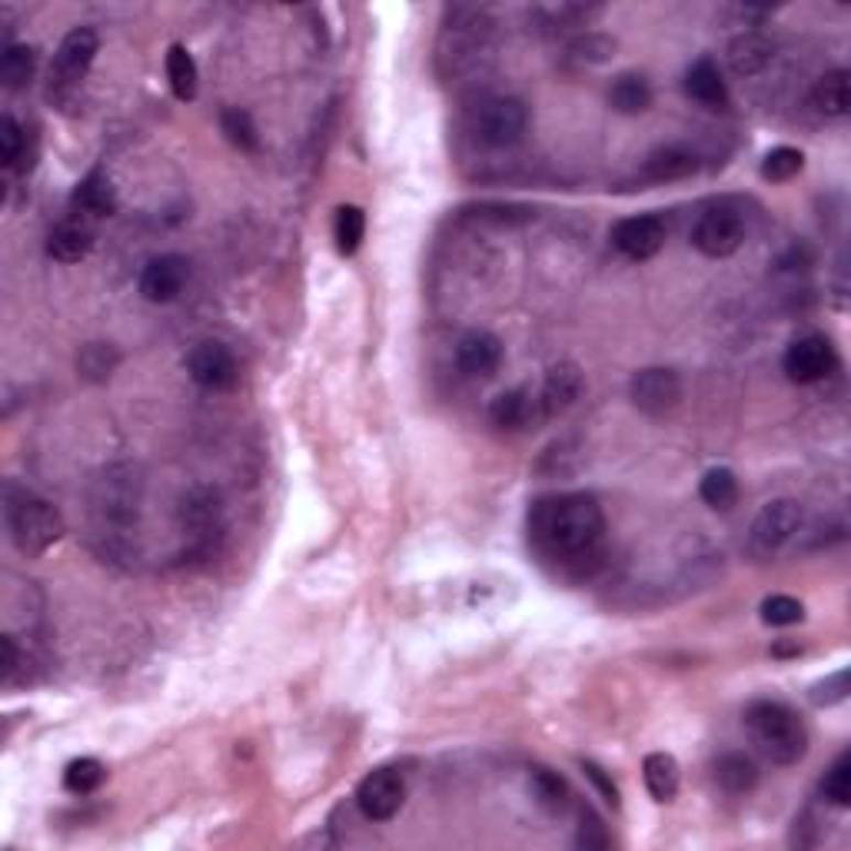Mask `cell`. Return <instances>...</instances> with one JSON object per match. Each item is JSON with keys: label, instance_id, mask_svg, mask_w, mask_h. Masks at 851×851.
I'll return each instance as SVG.
<instances>
[{"label": "cell", "instance_id": "1", "mask_svg": "<svg viewBox=\"0 0 851 851\" xmlns=\"http://www.w3.org/2000/svg\"><path fill=\"white\" fill-rule=\"evenodd\" d=\"M530 539L539 556L582 576L596 566L605 543V513L592 492L543 495L530 509Z\"/></svg>", "mask_w": 851, "mask_h": 851}, {"label": "cell", "instance_id": "2", "mask_svg": "<svg viewBox=\"0 0 851 851\" xmlns=\"http://www.w3.org/2000/svg\"><path fill=\"white\" fill-rule=\"evenodd\" d=\"M4 523L14 549L24 556H44L64 536V520L57 509L14 479L4 482Z\"/></svg>", "mask_w": 851, "mask_h": 851}, {"label": "cell", "instance_id": "3", "mask_svg": "<svg viewBox=\"0 0 851 851\" xmlns=\"http://www.w3.org/2000/svg\"><path fill=\"white\" fill-rule=\"evenodd\" d=\"M745 729L772 765H798L808 752V729L785 702L755 699L745 709Z\"/></svg>", "mask_w": 851, "mask_h": 851}, {"label": "cell", "instance_id": "4", "mask_svg": "<svg viewBox=\"0 0 851 851\" xmlns=\"http://www.w3.org/2000/svg\"><path fill=\"white\" fill-rule=\"evenodd\" d=\"M137 505L140 479L130 466H110L90 492L94 523L103 530L100 536H123V530H130V523L137 520Z\"/></svg>", "mask_w": 851, "mask_h": 851}, {"label": "cell", "instance_id": "5", "mask_svg": "<svg viewBox=\"0 0 851 851\" xmlns=\"http://www.w3.org/2000/svg\"><path fill=\"white\" fill-rule=\"evenodd\" d=\"M97 51H100V37L94 28L67 31V37L61 41L54 64H51V80H47L51 103H67L80 90L84 77L90 74V67L97 61Z\"/></svg>", "mask_w": 851, "mask_h": 851}, {"label": "cell", "instance_id": "6", "mask_svg": "<svg viewBox=\"0 0 851 851\" xmlns=\"http://www.w3.org/2000/svg\"><path fill=\"white\" fill-rule=\"evenodd\" d=\"M530 130V107L520 97H485L472 110V133L485 146H516Z\"/></svg>", "mask_w": 851, "mask_h": 851}, {"label": "cell", "instance_id": "7", "mask_svg": "<svg viewBox=\"0 0 851 851\" xmlns=\"http://www.w3.org/2000/svg\"><path fill=\"white\" fill-rule=\"evenodd\" d=\"M838 367V353L831 347V339L821 332H805L798 339H792L785 357H782V370L792 383H818L825 380L831 370Z\"/></svg>", "mask_w": 851, "mask_h": 851}, {"label": "cell", "instance_id": "8", "mask_svg": "<svg viewBox=\"0 0 851 851\" xmlns=\"http://www.w3.org/2000/svg\"><path fill=\"white\" fill-rule=\"evenodd\" d=\"M805 523V509L795 499H772L752 523V546L759 553H778L788 546Z\"/></svg>", "mask_w": 851, "mask_h": 851}, {"label": "cell", "instance_id": "9", "mask_svg": "<svg viewBox=\"0 0 851 851\" xmlns=\"http://www.w3.org/2000/svg\"><path fill=\"white\" fill-rule=\"evenodd\" d=\"M742 240H745V220L729 207H716L702 214L692 227V247L712 260L732 257L742 247Z\"/></svg>", "mask_w": 851, "mask_h": 851}, {"label": "cell", "instance_id": "10", "mask_svg": "<svg viewBox=\"0 0 851 851\" xmlns=\"http://www.w3.org/2000/svg\"><path fill=\"white\" fill-rule=\"evenodd\" d=\"M187 373L197 386L210 390V393H223L233 390L240 380V367L237 357L230 353V347L217 343V339H204L197 343L187 357Z\"/></svg>", "mask_w": 851, "mask_h": 851}, {"label": "cell", "instance_id": "11", "mask_svg": "<svg viewBox=\"0 0 851 851\" xmlns=\"http://www.w3.org/2000/svg\"><path fill=\"white\" fill-rule=\"evenodd\" d=\"M629 396H632L635 410H642L645 416H665L668 410L678 406V400H683V380H678L675 370L648 367L632 377Z\"/></svg>", "mask_w": 851, "mask_h": 851}, {"label": "cell", "instance_id": "12", "mask_svg": "<svg viewBox=\"0 0 851 851\" xmlns=\"http://www.w3.org/2000/svg\"><path fill=\"white\" fill-rule=\"evenodd\" d=\"M406 801V782L396 768L370 772L357 788V805L370 821H390Z\"/></svg>", "mask_w": 851, "mask_h": 851}, {"label": "cell", "instance_id": "13", "mask_svg": "<svg viewBox=\"0 0 851 851\" xmlns=\"http://www.w3.org/2000/svg\"><path fill=\"white\" fill-rule=\"evenodd\" d=\"M612 247L625 257V260H652L662 247H665V220L658 214H639V217H625L612 227L609 233Z\"/></svg>", "mask_w": 851, "mask_h": 851}, {"label": "cell", "instance_id": "14", "mask_svg": "<svg viewBox=\"0 0 851 851\" xmlns=\"http://www.w3.org/2000/svg\"><path fill=\"white\" fill-rule=\"evenodd\" d=\"M190 280V260L181 253H160L140 273V293L150 303H174Z\"/></svg>", "mask_w": 851, "mask_h": 851}, {"label": "cell", "instance_id": "15", "mask_svg": "<svg viewBox=\"0 0 851 851\" xmlns=\"http://www.w3.org/2000/svg\"><path fill=\"white\" fill-rule=\"evenodd\" d=\"M456 367L472 380H489L502 367V339L489 329H469L456 343Z\"/></svg>", "mask_w": 851, "mask_h": 851}, {"label": "cell", "instance_id": "16", "mask_svg": "<svg viewBox=\"0 0 851 851\" xmlns=\"http://www.w3.org/2000/svg\"><path fill=\"white\" fill-rule=\"evenodd\" d=\"M586 390V380H582V370L576 363H559L546 373V383H543V393H539V410L543 416H563L566 410H572L579 403Z\"/></svg>", "mask_w": 851, "mask_h": 851}, {"label": "cell", "instance_id": "17", "mask_svg": "<svg viewBox=\"0 0 851 851\" xmlns=\"http://www.w3.org/2000/svg\"><path fill=\"white\" fill-rule=\"evenodd\" d=\"M686 94L702 103V107H725L729 103V84L719 70V64L712 57H699L689 70H686Z\"/></svg>", "mask_w": 851, "mask_h": 851}, {"label": "cell", "instance_id": "18", "mask_svg": "<svg viewBox=\"0 0 851 851\" xmlns=\"http://www.w3.org/2000/svg\"><path fill=\"white\" fill-rule=\"evenodd\" d=\"M536 410H539V400L530 396L526 390H509V393H499L489 406V419L499 426V429H526L533 419H536Z\"/></svg>", "mask_w": 851, "mask_h": 851}, {"label": "cell", "instance_id": "19", "mask_svg": "<svg viewBox=\"0 0 851 851\" xmlns=\"http://www.w3.org/2000/svg\"><path fill=\"white\" fill-rule=\"evenodd\" d=\"M696 153L683 150V146H662L645 160V181L652 184H668V181H683L689 174H696Z\"/></svg>", "mask_w": 851, "mask_h": 851}, {"label": "cell", "instance_id": "20", "mask_svg": "<svg viewBox=\"0 0 851 851\" xmlns=\"http://www.w3.org/2000/svg\"><path fill=\"white\" fill-rule=\"evenodd\" d=\"M90 250H94V233L77 220H64L47 237V253L61 263H80Z\"/></svg>", "mask_w": 851, "mask_h": 851}, {"label": "cell", "instance_id": "21", "mask_svg": "<svg viewBox=\"0 0 851 851\" xmlns=\"http://www.w3.org/2000/svg\"><path fill=\"white\" fill-rule=\"evenodd\" d=\"M642 778H645V788L655 801H672L678 795V782H683V775H678V762L668 752L645 755Z\"/></svg>", "mask_w": 851, "mask_h": 851}, {"label": "cell", "instance_id": "22", "mask_svg": "<svg viewBox=\"0 0 851 851\" xmlns=\"http://www.w3.org/2000/svg\"><path fill=\"white\" fill-rule=\"evenodd\" d=\"M166 80H170V90H174L177 100H194L197 90H200V70H197V61L194 54L184 47V44H174L166 51Z\"/></svg>", "mask_w": 851, "mask_h": 851}, {"label": "cell", "instance_id": "23", "mask_svg": "<svg viewBox=\"0 0 851 851\" xmlns=\"http://www.w3.org/2000/svg\"><path fill=\"white\" fill-rule=\"evenodd\" d=\"M74 207L80 214H90V217H110L117 214V194L107 181V174H100V170H94V174H87L77 190H74Z\"/></svg>", "mask_w": 851, "mask_h": 851}, {"label": "cell", "instance_id": "24", "mask_svg": "<svg viewBox=\"0 0 851 851\" xmlns=\"http://www.w3.org/2000/svg\"><path fill=\"white\" fill-rule=\"evenodd\" d=\"M772 41L762 37V34H745L739 37L732 47H729V67L739 74V77H755L762 74L768 64H772Z\"/></svg>", "mask_w": 851, "mask_h": 851}, {"label": "cell", "instance_id": "25", "mask_svg": "<svg viewBox=\"0 0 851 851\" xmlns=\"http://www.w3.org/2000/svg\"><path fill=\"white\" fill-rule=\"evenodd\" d=\"M609 107L615 113H625V117H635V113H645L652 107V87L642 74H622L612 80L609 87Z\"/></svg>", "mask_w": 851, "mask_h": 851}, {"label": "cell", "instance_id": "26", "mask_svg": "<svg viewBox=\"0 0 851 851\" xmlns=\"http://www.w3.org/2000/svg\"><path fill=\"white\" fill-rule=\"evenodd\" d=\"M716 782L729 795H749L759 785V765L745 752H725L716 762Z\"/></svg>", "mask_w": 851, "mask_h": 851}, {"label": "cell", "instance_id": "27", "mask_svg": "<svg viewBox=\"0 0 851 851\" xmlns=\"http://www.w3.org/2000/svg\"><path fill=\"white\" fill-rule=\"evenodd\" d=\"M699 495L709 509H716V513H729V509L739 502V479L732 469L725 466H716L702 476L699 482Z\"/></svg>", "mask_w": 851, "mask_h": 851}, {"label": "cell", "instance_id": "28", "mask_svg": "<svg viewBox=\"0 0 851 851\" xmlns=\"http://www.w3.org/2000/svg\"><path fill=\"white\" fill-rule=\"evenodd\" d=\"M811 100L815 107L825 113V117H844L848 113V103H851V94H848V70H828L815 90H811Z\"/></svg>", "mask_w": 851, "mask_h": 851}, {"label": "cell", "instance_id": "29", "mask_svg": "<svg viewBox=\"0 0 851 851\" xmlns=\"http://www.w3.org/2000/svg\"><path fill=\"white\" fill-rule=\"evenodd\" d=\"M363 237H367V214L353 204L339 207L336 210V220H332V240H336V250L343 257H353L360 247H363Z\"/></svg>", "mask_w": 851, "mask_h": 851}, {"label": "cell", "instance_id": "30", "mask_svg": "<svg viewBox=\"0 0 851 851\" xmlns=\"http://www.w3.org/2000/svg\"><path fill=\"white\" fill-rule=\"evenodd\" d=\"M530 788H533L539 808H546L549 815H559L569 805V782L553 768H533Z\"/></svg>", "mask_w": 851, "mask_h": 851}, {"label": "cell", "instance_id": "31", "mask_svg": "<svg viewBox=\"0 0 851 851\" xmlns=\"http://www.w3.org/2000/svg\"><path fill=\"white\" fill-rule=\"evenodd\" d=\"M120 367V353L110 343H87L77 357V373L87 383H107Z\"/></svg>", "mask_w": 851, "mask_h": 851}, {"label": "cell", "instance_id": "32", "mask_svg": "<svg viewBox=\"0 0 851 851\" xmlns=\"http://www.w3.org/2000/svg\"><path fill=\"white\" fill-rule=\"evenodd\" d=\"M37 67V51L28 44H14L4 51V61H0V80H4L8 90H21L31 84Z\"/></svg>", "mask_w": 851, "mask_h": 851}, {"label": "cell", "instance_id": "33", "mask_svg": "<svg viewBox=\"0 0 851 851\" xmlns=\"http://www.w3.org/2000/svg\"><path fill=\"white\" fill-rule=\"evenodd\" d=\"M220 130L227 133V140H230L237 150H243V153H257V150H260V130H257V123H253V117H250L247 110L227 107V110L220 113Z\"/></svg>", "mask_w": 851, "mask_h": 851}, {"label": "cell", "instance_id": "34", "mask_svg": "<svg viewBox=\"0 0 851 851\" xmlns=\"http://www.w3.org/2000/svg\"><path fill=\"white\" fill-rule=\"evenodd\" d=\"M107 778V768L97 762V759H74L67 768H64V788L70 795H94Z\"/></svg>", "mask_w": 851, "mask_h": 851}, {"label": "cell", "instance_id": "35", "mask_svg": "<svg viewBox=\"0 0 851 851\" xmlns=\"http://www.w3.org/2000/svg\"><path fill=\"white\" fill-rule=\"evenodd\" d=\"M821 795L825 801H831L834 808H848L851 805V755L841 752L834 759V765L825 772L821 778Z\"/></svg>", "mask_w": 851, "mask_h": 851}, {"label": "cell", "instance_id": "36", "mask_svg": "<svg viewBox=\"0 0 851 851\" xmlns=\"http://www.w3.org/2000/svg\"><path fill=\"white\" fill-rule=\"evenodd\" d=\"M801 166H805L801 150H795V146H775V150H768L765 160H762V177L772 181V184H785V181H792V177L798 174Z\"/></svg>", "mask_w": 851, "mask_h": 851}, {"label": "cell", "instance_id": "37", "mask_svg": "<svg viewBox=\"0 0 851 851\" xmlns=\"http://www.w3.org/2000/svg\"><path fill=\"white\" fill-rule=\"evenodd\" d=\"M759 612H762V622L775 625V629H785V625H795V622L805 619V605L792 596H782V592L768 596Z\"/></svg>", "mask_w": 851, "mask_h": 851}, {"label": "cell", "instance_id": "38", "mask_svg": "<svg viewBox=\"0 0 851 851\" xmlns=\"http://www.w3.org/2000/svg\"><path fill=\"white\" fill-rule=\"evenodd\" d=\"M21 150H24V130L11 113H4L0 117V163L14 166L21 160Z\"/></svg>", "mask_w": 851, "mask_h": 851}, {"label": "cell", "instance_id": "39", "mask_svg": "<svg viewBox=\"0 0 851 851\" xmlns=\"http://www.w3.org/2000/svg\"><path fill=\"white\" fill-rule=\"evenodd\" d=\"M848 699V668H838L834 675H828L825 683L811 686V702L815 706H838Z\"/></svg>", "mask_w": 851, "mask_h": 851}, {"label": "cell", "instance_id": "40", "mask_svg": "<svg viewBox=\"0 0 851 851\" xmlns=\"http://www.w3.org/2000/svg\"><path fill=\"white\" fill-rule=\"evenodd\" d=\"M579 844L582 848H609V831H605V825H602V818L592 811V808H582L579 811Z\"/></svg>", "mask_w": 851, "mask_h": 851}, {"label": "cell", "instance_id": "41", "mask_svg": "<svg viewBox=\"0 0 851 851\" xmlns=\"http://www.w3.org/2000/svg\"><path fill=\"white\" fill-rule=\"evenodd\" d=\"M582 772H586V778L596 785V792H599L612 808H619V788H615L612 775H609L602 765H596V762H582Z\"/></svg>", "mask_w": 851, "mask_h": 851}, {"label": "cell", "instance_id": "42", "mask_svg": "<svg viewBox=\"0 0 851 851\" xmlns=\"http://www.w3.org/2000/svg\"><path fill=\"white\" fill-rule=\"evenodd\" d=\"M0 652H4V683H11L14 672H18V662H21L18 645H14V639H11V635L0 639Z\"/></svg>", "mask_w": 851, "mask_h": 851}]
</instances>
